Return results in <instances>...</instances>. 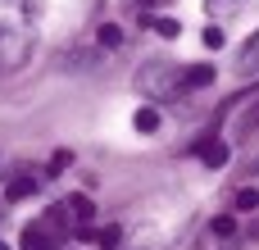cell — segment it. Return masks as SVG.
I'll use <instances>...</instances> for the list:
<instances>
[{
    "mask_svg": "<svg viewBox=\"0 0 259 250\" xmlns=\"http://www.w3.org/2000/svg\"><path fill=\"white\" fill-rule=\"evenodd\" d=\"M36 50V32H32V5L18 0H0V77L18 73Z\"/></svg>",
    "mask_w": 259,
    "mask_h": 250,
    "instance_id": "6da1fadb",
    "label": "cell"
},
{
    "mask_svg": "<svg viewBox=\"0 0 259 250\" xmlns=\"http://www.w3.org/2000/svg\"><path fill=\"white\" fill-rule=\"evenodd\" d=\"M68 223H73L68 210L55 205V210H46L36 223L23 228V241H18V246H23V250H59L64 241H68Z\"/></svg>",
    "mask_w": 259,
    "mask_h": 250,
    "instance_id": "7a4b0ae2",
    "label": "cell"
},
{
    "mask_svg": "<svg viewBox=\"0 0 259 250\" xmlns=\"http://www.w3.org/2000/svg\"><path fill=\"white\" fill-rule=\"evenodd\" d=\"M36 187H41V178H36V173H14V178L5 182V200H9V205H18V200L36 196Z\"/></svg>",
    "mask_w": 259,
    "mask_h": 250,
    "instance_id": "3957f363",
    "label": "cell"
},
{
    "mask_svg": "<svg viewBox=\"0 0 259 250\" xmlns=\"http://www.w3.org/2000/svg\"><path fill=\"white\" fill-rule=\"evenodd\" d=\"M209 82H214V64H191V68L178 73V91H200Z\"/></svg>",
    "mask_w": 259,
    "mask_h": 250,
    "instance_id": "277c9868",
    "label": "cell"
},
{
    "mask_svg": "<svg viewBox=\"0 0 259 250\" xmlns=\"http://www.w3.org/2000/svg\"><path fill=\"white\" fill-rule=\"evenodd\" d=\"M64 210H68V219H73V228H77V232H82V228H91V219H96L91 196H68V200H64Z\"/></svg>",
    "mask_w": 259,
    "mask_h": 250,
    "instance_id": "5b68a950",
    "label": "cell"
},
{
    "mask_svg": "<svg viewBox=\"0 0 259 250\" xmlns=\"http://www.w3.org/2000/svg\"><path fill=\"white\" fill-rule=\"evenodd\" d=\"M237 73H241V77H259V32L250 41H241V50H237Z\"/></svg>",
    "mask_w": 259,
    "mask_h": 250,
    "instance_id": "8992f818",
    "label": "cell"
},
{
    "mask_svg": "<svg viewBox=\"0 0 259 250\" xmlns=\"http://www.w3.org/2000/svg\"><path fill=\"white\" fill-rule=\"evenodd\" d=\"M196 155H200V164H209V169H223V164H228V146H223V141H200Z\"/></svg>",
    "mask_w": 259,
    "mask_h": 250,
    "instance_id": "52a82bcc",
    "label": "cell"
},
{
    "mask_svg": "<svg viewBox=\"0 0 259 250\" xmlns=\"http://www.w3.org/2000/svg\"><path fill=\"white\" fill-rule=\"evenodd\" d=\"M132 128H137V132H155V128H159V109L141 105V109L132 114Z\"/></svg>",
    "mask_w": 259,
    "mask_h": 250,
    "instance_id": "ba28073f",
    "label": "cell"
},
{
    "mask_svg": "<svg viewBox=\"0 0 259 250\" xmlns=\"http://www.w3.org/2000/svg\"><path fill=\"white\" fill-rule=\"evenodd\" d=\"M96 41H100V50H118V46H123V32H118L114 23H105V27L96 32Z\"/></svg>",
    "mask_w": 259,
    "mask_h": 250,
    "instance_id": "9c48e42d",
    "label": "cell"
},
{
    "mask_svg": "<svg viewBox=\"0 0 259 250\" xmlns=\"http://www.w3.org/2000/svg\"><path fill=\"white\" fill-rule=\"evenodd\" d=\"M82 237H96V241H100L105 250H114V246H118V237H123V232H118V228L109 223V228H100V232H91V228H82Z\"/></svg>",
    "mask_w": 259,
    "mask_h": 250,
    "instance_id": "30bf717a",
    "label": "cell"
},
{
    "mask_svg": "<svg viewBox=\"0 0 259 250\" xmlns=\"http://www.w3.org/2000/svg\"><path fill=\"white\" fill-rule=\"evenodd\" d=\"M141 18H146V14H141ZM146 27H155L159 36H178V32H182V23H178V18H146Z\"/></svg>",
    "mask_w": 259,
    "mask_h": 250,
    "instance_id": "8fae6325",
    "label": "cell"
},
{
    "mask_svg": "<svg viewBox=\"0 0 259 250\" xmlns=\"http://www.w3.org/2000/svg\"><path fill=\"white\" fill-rule=\"evenodd\" d=\"M237 210H241V214H255V210H259V187L237 191Z\"/></svg>",
    "mask_w": 259,
    "mask_h": 250,
    "instance_id": "7c38bea8",
    "label": "cell"
},
{
    "mask_svg": "<svg viewBox=\"0 0 259 250\" xmlns=\"http://www.w3.org/2000/svg\"><path fill=\"white\" fill-rule=\"evenodd\" d=\"M241 0H205V14H214V18H223V14H232Z\"/></svg>",
    "mask_w": 259,
    "mask_h": 250,
    "instance_id": "4fadbf2b",
    "label": "cell"
},
{
    "mask_svg": "<svg viewBox=\"0 0 259 250\" xmlns=\"http://www.w3.org/2000/svg\"><path fill=\"white\" fill-rule=\"evenodd\" d=\"M68 164H73V155H68V150H55V159H50V169H46V178H55V173H64Z\"/></svg>",
    "mask_w": 259,
    "mask_h": 250,
    "instance_id": "5bb4252c",
    "label": "cell"
},
{
    "mask_svg": "<svg viewBox=\"0 0 259 250\" xmlns=\"http://www.w3.org/2000/svg\"><path fill=\"white\" fill-rule=\"evenodd\" d=\"M232 232H237V219H232V214L214 219V237H232Z\"/></svg>",
    "mask_w": 259,
    "mask_h": 250,
    "instance_id": "9a60e30c",
    "label": "cell"
},
{
    "mask_svg": "<svg viewBox=\"0 0 259 250\" xmlns=\"http://www.w3.org/2000/svg\"><path fill=\"white\" fill-rule=\"evenodd\" d=\"M223 41H228V36H223V27H205V46H214V50H219Z\"/></svg>",
    "mask_w": 259,
    "mask_h": 250,
    "instance_id": "2e32d148",
    "label": "cell"
},
{
    "mask_svg": "<svg viewBox=\"0 0 259 250\" xmlns=\"http://www.w3.org/2000/svg\"><path fill=\"white\" fill-rule=\"evenodd\" d=\"M150 5H168V0H141V9H150Z\"/></svg>",
    "mask_w": 259,
    "mask_h": 250,
    "instance_id": "e0dca14e",
    "label": "cell"
},
{
    "mask_svg": "<svg viewBox=\"0 0 259 250\" xmlns=\"http://www.w3.org/2000/svg\"><path fill=\"white\" fill-rule=\"evenodd\" d=\"M0 250H9V246H5V241H0Z\"/></svg>",
    "mask_w": 259,
    "mask_h": 250,
    "instance_id": "ac0fdd59",
    "label": "cell"
}]
</instances>
